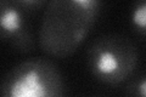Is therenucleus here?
Listing matches in <instances>:
<instances>
[{"label":"nucleus","instance_id":"2","mask_svg":"<svg viewBox=\"0 0 146 97\" xmlns=\"http://www.w3.org/2000/svg\"><path fill=\"white\" fill-rule=\"evenodd\" d=\"M138 62V48L122 34L111 33L99 36L86 51V63L91 75L110 86L129 80Z\"/></svg>","mask_w":146,"mask_h":97},{"label":"nucleus","instance_id":"5","mask_svg":"<svg viewBox=\"0 0 146 97\" xmlns=\"http://www.w3.org/2000/svg\"><path fill=\"white\" fill-rule=\"evenodd\" d=\"M130 24L136 33L146 38V0L133 3L130 7Z\"/></svg>","mask_w":146,"mask_h":97},{"label":"nucleus","instance_id":"4","mask_svg":"<svg viewBox=\"0 0 146 97\" xmlns=\"http://www.w3.org/2000/svg\"><path fill=\"white\" fill-rule=\"evenodd\" d=\"M0 36L4 43L20 53H31L35 50V38L27 22L26 15L15 3H0Z\"/></svg>","mask_w":146,"mask_h":97},{"label":"nucleus","instance_id":"6","mask_svg":"<svg viewBox=\"0 0 146 97\" xmlns=\"http://www.w3.org/2000/svg\"><path fill=\"white\" fill-rule=\"evenodd\" d=\"M124 97H146V71L128 80L124 87Z\"/></svg>","mask_w":146,"mask_h":97},{"label":"nucleus","instance_id":"7","mask_svg":"<svg viewBox=\"0 0 146 97\" xmlns=\"http://www.w3.org/2000/svg\"><path fill=\"white\" fill-rule=\"evenodd\" d=\"M13 3L21 9L26 16H33L48 5L45 0H13Z\"/></svg>","mask_w":146,"mask_h":97},{"label":"nucleus","instance_id":"1","mask_svg":"<svg viewBox=\"0 0 146 97\" xmlns=\"http://www.w3.org/2000/svg\"><path fill=\"white\" fill-rule=\"evenodd\" d=\"M99 0H52L45 6L39 27L40 50L50 57L76 52L101 10Z\"/></svg>","mask_w":146,"mask_h":97},{"label":"nucleus","instance_id":"3","mask_svg":"<svg viewBox=\"0 0 146 97\" xmlns=\"http://www.w3.org/2000/svg\"><path fill=\"white\" fill-rule=\"evenodd\" d=\"M63 80L56 64L33 57L11 68L1 81V97H63Z\"/></svg>","mask_w":146,"mask_h":97}]
</instances>
